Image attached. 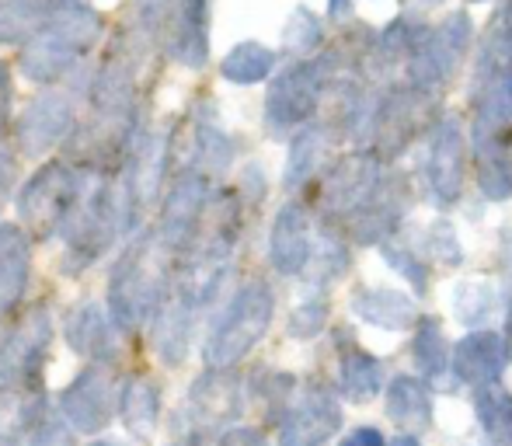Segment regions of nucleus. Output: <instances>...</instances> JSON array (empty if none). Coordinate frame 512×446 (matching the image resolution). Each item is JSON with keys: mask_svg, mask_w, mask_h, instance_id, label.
<instances>
[{"mask_svg": "<svg viewBox=\"0 0 512 446\" xmlns=\"http://www.w3.org/2000/svg\"><path fill=\"white\" fill-rule=\"evenodd\" d=\"M178 258L157 241L154 230H143L112 265L108 276V311L122 332H140L157 318L161 304L175 286Z\"/></svg>", "mask_w": 512, "mask_h": 446, "instance_id": "obj_1", "label": "nucleus"}, {"mask_svg": "<svg viewBox=\"0 0 512 446\" xmlns=\"http://www.w3.org/2000/svg\"><path fill=\"white\" fill-rule=\"evenodd\" d=\"M105 18L88 0L63 4L32 39L21 46V74L35 84H60L98 46Z\"/></svg>", "mask_w": 512, "mask_h": 446, "instance_id": "obj_2", "label": "nucleus"}, {"mask_svg": "<svg viewBox=\"0 0 512 446\" xmlns=\"http://www.w3.org/2000/svg\"><path fill=\"white\" fill-rule=\"evenodd\" d=\"M122 230H126V199H122L119 178L88 171V185H84L81 199H77L74 213L60 234L67 241L63 272L77 276V272L91 269L119 241Z\"/></svg>", "mask_w": 512, "mask_h": 446, "instance_id": "obj_3", "label": "nucleus"}, {"mask_svg": "<svg viewBox=\"0 0 512 446\" xmlns=\"http://www.w3.org/2000/svg\"><path fill=\"white\" fill-rule=\"evenodd\" d=\"M272 318H276V293H272V286L262 283V279H248L227 300L220 318L209 328L203 342L206 370H234L269 335Z\"/></svg>", "mask_w": 512, "mask_h": 446, "instance_id": "obj_4", "label": "nucleus"}, {"mask_svg": "<svg viewBox=\"0 0 512 446\" xmlns=\"http://www.w3.org/2000/svg\"><path fill=\"white\" fill-rule=\"evenodd\" d=\"M241 412H244V380L234 370H206L185 391L171 429L185 443H196V446H203L209 440L216 443L227 429H234Z\"/></svg>", "mask_w": 512, "mask_h": 446, "instance_id": "obj_5", "label": "nucleus"}, {"mask_svg": "<svg viewBox=\"0 0 512 446\" xmlns=\"http://www.w3.org/2000/svg\"><path fill=\"white\" fill-rule=\"evenodd\" d=\"M88 185V168L70 161H49L18 189V223L35 237H60Z\"/></svg>", "mask_w": 512, "mask_h": 446, "instance_id": "obj_6", "label": "nucleus"}, {"mask_svg": "<svg viewBox=\"0 0 512 446\" xmlns=\"http://www.w3.org/2000/svg\"><path fill=\"white\" fill-rule=\"evenodd\" d=\"M335 88L328 60L321 53L314 60H297L286 70H279L265 95V129L272 136H293L314 122L321 98Z\"/></svg>", "mask_w": 512, "mask_h": 446, "instance_id": "obj_7", "label": "nucleus"}, {"mask_svg": "<svg viewBox=\"0 0 512 446\" xmlns=\"http://www.w3.org/2000/svg\"><path fill=\"white\" fill-rule=\"evenodd\" d=\"M474 42V18L467 11L446 14L439 25H429L422 46L415 49L411 63L405 67V84L425 91V95H439L453 74L460 70L464 56L471 53Z\"/></svg>", "mask_w": 512, "mask_h": 446, "instance_id": "obj_8", "label": "nucleus"}, {"mask_svg": "<svg viewBox=\"0 0 512 446\" xmlns=\"http://www.w3.org/2000/svg\"><path fill=\"white\" fill-rule=\"evenodd\" d=\"M384 175V157L377 150H352V154L338 157L317 182V213L331 227L349 223L366 206V199L377 192Z\"/></svg>", "mask_w": 512, "mask_h": 446, "instance_id": "obj_9", "label": "nucleus"}, {"mask_svg": "<svg viewBox=\"0 0 512 446\" xmlns=\"http://www.w3.org/2000/svg\"><path fill=\"white\" fill-rule=\"evenodd\" d=\"M467 175V136L457 115L443 112L439 122L429 129V147L422 161V189L432 206L450 210L464 196Z\"/></svg>", "mask_w": 512, "mask_h": 446, "instance_id": "obj_10", "label": "nucleus"}, {"mask_svg": "<svg viewBox=\"0 0 512 446\" xmlns=\"http://www.w3.org/2000/svg\"><path fill=\"white\" fill-rule=\"evenodd\" d=\"M53 349V314L35 304L25 318L0 338V391L4 387H46L42 366Z\"/></svg>", "mask_w": 512, "mask_h": 446, "instance_id": "obj_11", "label": "nucleus"}, {"mask_svg": "<svg viewBox=\"0 0 512 446\" xmlns=\"http://www.w3.org/2000/svg\"><path fill=\"white\" fill-rule=\"evenodd\" d=\"M213 203V178H206L196 168H182L178 178L171 182V189L164 192L161 217H157V241L171 251L175 258H182L189 251V244L196 241L203 217Z\"/></svg>", "mask_w": 512, "mask_h": 446, "instance_id": "obj_12", "label": "nucleus"}, {"mask_svg": "<svg viewBox=\"0 0 512 446\" xmlns=\"http://www.w3.org/2000/svg\"><path fill=\"white\" fill-rule=\"evenodd\" d=\"M119 391L122 380L115 377V366L88 363L60 394L56 412L70 422L77 436H98L119 412Z\"/></svg>", "mask_w": 512, "mask_h": 446, "instance_id": "obj_13", "label": "nucleus"}, {"mask_svg": "<svg viewBox=\"0 0 512 446\" xmlns=\"http://www.w3.org/2000/svg\"><path fill=\"white\" fill-rule=\"evenodd\" d=\"M432 109H436V95H425V91L411 88V84L384 88L373 150H377L384 161L405 154L408 143H415L418 136H429V129L439 122V115H429Z\"/></svg>", "mask_w": 512, "mask_h": 446, "instance_id": "obj_14", "label": "nucleus"}, {"mask_svg": "<svg viewBox=\"0 0 512 446\" xmlns=\"http://www.w3.org/2000/svg\"><path fill=\"white\" fill-rule=\"evenodd\" d=\"M342 394L324 384H307L297 391L283 419L276 422L279 446H324L342 429Z\"/></svg>", "mask_w": 512, "mask_h": 446, "instance_id": "obj_15", "label": "nucleus"}, {"mask_svg": "<svg viewBox=\"0 0 512 446\" xmlns=\"http://www.w3.org/2000/svg\"><path fill=\"white\" fill-rule=\"evenodd\" d=\"M77 88L70 84H49L46 91L28 102V109L18 119V147L21 154L39 157L60 140H67L77 129ZM88 98V95H84Z\"/></svg>", "mask_w": 512, "mask_h": 446, "instance_id": "obj_16", "label": "nucleus"}, {"mask_svg": "<svg viewBox=\"0 0 512 446\" xmlns=\"http://www.w3.org/2000/svg\"><path fill=\"white\" fill-rule=\"evenodd\" d=\"M63 335H67L70 349L88 363L115 366L122 359V349H126V332L112 318L108 304H98V300H81V304L70 307L67 318H63Z\"/></svg>", "mask_w": 512, "mask_h": 446, "instance_id": "obj_17", "label": "nucleus"}, {"mask_svg": "<svg viewBox=\"0 0 512 446\" xmlns=\"http://www.w3.org/2000/svg\"><path fill=\"white\" fill-rule=\"evenodd\" d=\"M408 206H411V185L401 175L387 171V175L380 178L377 192L366 199L363 210L345 223V230H349V237L359 244V248H370V244L384 248L387 241H394Z\"/></svg>", "mask_w": 512, "mask_h": 446, "instance_id": "obj_18", "label": "nucleus"}, {"mask_svg": "<svg viewBox=\"0 0 512 446\" xmlns=\"http://www.w3.org/2000/svg\"><path fill=\"white\" fill-rule=\"evenodd\" d=\"M314 213L304 199H290L286 206H279L276 220L269 230V262L279 276L286 279H304L310 251H314Z\"/></svg>", "mask_w": 512, "mask_h": 446, "instance_id": "obj_19", "label": "nucleus"}, {"mask_svg": "<svg viewBox=\"0 0 512 446\" xmlns=\"http://www.w3.org/2000/svg\"><path fill=\"white\" fill-rule=\"evenodd\" d=\"M203 318V307L189 297L185 290L171 286L168 300L161 304L157 318L150 321V342H154V352L161 356L164 366H182L185 356L192 349V335H196V325Z\"/></svg>", "mask_w": 512, "mask_h": 446, "instance_id": "obj_20", "label": "nucleus"}, {"mask_svg": "<svg viewBox=\"0 0 512 446\" xmlns=\"http://www.w3.org/2000/svg\"><path fill=\"white\" fill-rule=\"evenodd\" d=\"M506 366H509L506 342L492 328H478V332L464 335L453 345V359H450L453 380L474 387V391L488 384H502Z\"/></svg>", "mask_w": 512, "mask_h": 446, "instance_id": "obj_21", "label": "nucleus"}, {"mask_svg": "<svg viewBox=\"0 0 512 446\" xmlns=\"http://www.w3.org/2000/svg\"><path fill=\"white\" fill-rule=\"evenodd\" d=\"M335 136L338 126H328V122H310V126L290 136V154H286V171H283L286 189L304 192L307 185L321 182V175L331 168Z\"/></svg>", "mask_w": 512, "mask_h": 446, "instance_id": "obj_22", "label": "nucleus"}, {"mask_svg": "<svg viewBox=\"0 0 512 446\" xmlns=\"http://www.w3.org/2000/svg\"><path fill=\"white\" fill-rule=\"evenodd\" d=\"M32 276V234L21 223H0V321L18 311Z\"/></svg>", "mask_w": 512, "mask_h": 446, "instance_id": "obj_23", "label": "nucleus"}, {"mask_svg": "<svg viewBox=\"0 0 512 446\" xmlns=\"http://www.w3.org/2000/svg\"><path fill=\"white\" fill-rule=\"evenodd\" d=\"M168 53L182 67L199 70L209 60V0H175L168 21Z\"/></svg>", "mask_w": 512, "mask_h": 446, "instance_id": "obj_24", "label": "nucleus"}, {"mask_svg": "<svg viewBox=\"0 0 512 446\" xmlns=\"http://www.w3.org/2000/svg\"><path fill=\"white\" fill-rule=\"evenodd\" d=\"M425 32H429V25H425L418 14H398V18L391 21V25H384L377 35H373V49H370V60H366V74L370 77H387L394 74L398 67H408L411 56H415V49L422 46Z\"/></svg>", "mask_w": 512, "mask_h": 446, "instance_id": "obj_25", "label": "nucleus"}, {"mask_svg": "<svg viewBox=\"0 0 512 446\" xmlns=\"http://www.w3.org/2000/svg\"><path fill=\"white\" fill-rule=\"evenodd\" d=\"M338 394L345 401L366 405L384 391V363L370 349L352 338V332H338Z\"/></svg>", "mask_w": 512, "mask_h": 446, "instance_id": "obj_26", "label": "nucleus"}, {"mask_svg": "<svg viewBox=\"0 0 512 446\" xmlns=\"http://www.w3.org/2000/svg\"><path fill=\"white\" fill-rule=\"evenodd\" d=\"M349 307L359 321L380 328V332H405V328L418 325L415 300L394 286H356Z\"/></svg>", "mask_w": 512, "mask_h": 446, "instance_id": "obj_27", "label": "nucleus"}, {"mask_svg": "<svg viewBox=\"0 0 512 446\" xmlns=\"http://www.w3.org/2000/svg\"><path fill=\"white\" fill-rule=\"evenodd\" d=\"M512 70L474 88L471 143H512Z\"/></svg>", "mask_w": 512, "mask_h": 446, "instance_id": "obj_28", "label": "nucleus"}, {"mask_svg": "<svg viewBox=\"0 0 512 446\" xmlns=\"http://www.w3.org/2000/svg\"><path fill=\"white\" fill-rule=\"evenodd\" d=\"M49 415L46 387H4L0 391V446H21Z\"/></svg>", "mask_w": 512, "mask_h": 446, "instance_id": "obj_29", "label": "nucleus"}, {"mask_svg": "<svg viewBox=\"0 0 512 446\" xmlns=\"http://www.w3.org/2000/svg\"><path fill=\"white\" fill-rule=\"evenodd\" d=\"M119 419L136 440H154L161 426V387L147 373H129L119 391Z\"/></svg>", "mask_w": 512, "mask_h": 446, "instance_id": "obj_30", "label": "nucleus"}, {"mask_svg": "<svg viewBox=\"0 0 512 446\" xmlns=\"http://www.w3.org/2000/svg\"><path fill=\"white\" fill-rule=\"evenodd\" d=\"M387 419L401 433H422L432 426V387L418 377H394L387 387Z\"/></svg>", "mask_w": 512, "mask_h": 446, "instance_id": "obj_31", "label": "nucleus"}, {"mask_svg": "<svg viewBox=\"0 0 512 446\" xmlns=\"http://www.w3.org/2000/svg\"><path fill=\"white\" fill-rule=\"evenodd\" d=\"M411 356H415V366L422 370V377L429 387H439L443 380L453 377V370H450L453 345L443 332V321L439 318H418L415 338H411Z\"/></svg>", "mask_w": 512, "mask_h": 446, "instance_id": "obj_32", "label": "nucleus"}, {"mask_svg": "<svg viewBox=\"0 0 512 446\" xmlns=\"http://www.w3.org/2000/svg\"><path fill=\"white\" fill-rule=\"evenodd\" d=\"M349 241H345V234L338 227H331V223H321L317 227V237H314V251H310V262H307V286L310 290H324V286H331L335 279L345 276V269H349Z\"/></svg>", "mask_w": 512, "mask_h": 446, "instance_id": "obj_33", "label": "nucleus"}, {"mask_svg": "<svg viewBox=\"0 0 512 446\" xmlns=\"http://www.w3.org/2000/svg\"><path fill=\"white\" fill-rule=\"evenodd\" d=\"M70 0H0V46L28 42Z\"/></svg>", "mask_w": 512, "mask_h": 446, "instance_id": "obj_34", "label": "nucleus"}, {"mask_svg": "<svg viewBox=\"0 0 512 446\" xmlns=\"http://www.w3.org/2000/svg\"><path fill=\"white\" fill-rule=\"evenodd\" d=\"M474 171L478 192L488 203L512 196V143H474Z\"/></svg>", "mask_w": 512, "mask_h": 446, "instance_id": "obj_35", "label": "nucleus"}, {"mask_svg": "<svg viewBox=\"0 0 512 446\" xmlns=\"http://www.w3.org/2000/svg\"><path fill=\"white\" fill-rule=\"evenodd\" d=\"M234 161V143L230 136L220 129V122L213 115H199L196 119V129H192V164L189 168L203 171L206 178H220L223 171L230 168Z\"/></svg>", "mask_w": 512, "mask_h": 446, "instance_id": "obj_36", "label": "nucleus"}, {"mask_svg": "<svg viewBox=\"0 0 512 446\" xmlns=\"http://www.w3.org/2000/svg\"><path fill=\"white\" fill-rule=\"evenodd\" d=\"M474 415L488 446H512V391L502 384H488L474 391Z\"/></svg>", "mask_w": 512, "mask_h": 446, "instance_id": "obj_37", "label": "nucleus"}, {"mask_svg": "<svg viewBox=\"0 0 512 446\" xmlns=\"http://www.w3.org/2000/svg\"><path fill=\"white\" fill-rule=\"evenodd\" d=\"M450 307L460 325L478 332V328L488 325V318H492L495 307H499V290H495L488 279H464V283L453 286Z\"/></svg>", "mask_w": 512, "mask_h": 446, "instance_id": "obj_38", "label": "nucleus"}, {"mask_svg": "<svg viewBox=\"0 0 512 446\" xmlns=\"http://www.w3.org/2000/svg\"><path fill=\"white\" fill-rule=\"evenodd\" d=\"M272 70H276V53L269 46H262V42H241L220 63V74L230 84H241V88L272 77Z\"/></svg>", "mask_w": 512, "mask_h": 446, "instance_id": "obj_39", "label": "nucleus"}, {"mask_svg": "<svg viewBox=\"0 0 512 446\" xmlns=\"http://www.w3.org/2000/svg\"><path fill=\"white\" fill-rule=\"evenodd\" d=\"M297 391H300L297 377L286 370H276V366H262V370L251 373V394L262 401L269 422L283 419V412L290 408V401L297 398Z\"/></svg>", "mask_w": 512, "mask_h": 446, "instance_id": "obj_40", "label": "nucleus"}, {"mask_svg": "<svg viewBox=\"0 0 512 446\" xmlns=\"http://www.w3.org/2000/svg\"><path fill=\"white\" fill-rule=\"evenodd\" d=\"M324 46V21L310 7H297L283 28V53L297 60H314Z\"/></svg>", "mask_w": 512, "mask_h": 446, "instance_id": "obj_41", "label": "nucleus"}, {"mask_svg": "<svg viewBox=\"0 0 512 446\" xmlns=\"http://www.w3.org/2000/svg\"><path fill=\"white\" fill-rule=\"evenodd\" d=\"M422 258L443 265V269H457L464 262V248H460V237L453 230L450 220H432L429 227L422 230V248H415Z\"/></svg>", "mask_w": 512, "mask_h": 446, "instance_id": "obj_42", "label": "nucleus"}, {"mask_svg": "<svg viewBox=\"0 0 512 446\" xmlns=\"http://www.w3.org/2000/svg\"><path fill=\"white\" fill-rule=\"evenodd\" d=\"M324 325H328V297H324V290H314L307 300L293 307L286 332H290V338H314L321 335Z\"/></svg>", "mask_w": 512, "mask_h": 446, "instance_id": "obj_43", "label": "nucleus"}, {"mask_svg": "<svg viewBox=\"0 0 512 446\" xmlns=\"http://www.w3.org/2000/svg\"><path fill=\"white\" fill-rule=\"evenodd\" d=\"M380 255H384V262L391 265V269L398 272L401 279H408V283L415 286L418 293L429 290V265H425V258L418 255L415 248H408V244L387 241L384 248H380Z\"/></svg>", "mask_w": 512, "mask_h": 446, "instance_id": "obj_44", "label": "nucleus"}, {"mask_svg": "<svg viewBox=\"0 0 512 446\" xmlns=\"http://www.w3.org/2000/svg\"><path fill=\"white\" fill-rule=\"evenodd\" d=\"M25 446H77V433L70 429V422L60 412H49L46 419L35 426V433L28 436Z\"/></svg>", "mask_w": 512, "mask_h": 446, "instance_id": "obj_45", "label": "nucleus"}, {"mask_svg": "<svg viewBox=\"0 0 512 446\" xmlns=\"http://www.w3.org/2000/svg\"><path fill=\"white\" fill-rule=\"evenodd\" d=\"M213 446H269V440H265V433L255 426H234V429H227Z\"/></svg>", "mask_w": 512, "mask_h": 446, "instance_id": "obj_46", "label": "nucleus"}, {"mask_svg": "<svg viewBox=\"0 0 512 446\" xmlns=\"http://www.w3.org/2000/svg\"><path fill=\"white\" fill-rule=\"evenodd\" d=\"M338 446H391L377 426H356L338 440Z\"/></svg>", "mask_w": 512, "mask_h": 446, "instance_id": "obj_47", "label": "nucleus"}, {"mask_svg": "<svg viewBox=\"0 0 512 446\" xmlns=\"http://www.w3.org/2000/svg\"><path fill=\"white\" fill-rule=\"evenodd\" d=\"M14 154L7 147H0V206H4L7 192H11V182H14Z\"/></svg>", "mask_w": 512, "mask_h": 446, "instance_id": "obj_48", "label": "nucleus"}, {"mask_svg": "<svg viewBox=\"0 0 512 446\" xmlns=\"http://www.w3.org/2000/svg\"><path fill=\"white\" fill-rule=\"evenodd\" d=\"M7 115H11V74H7V67L0 63V133H4V126H7Z\"/></svg>", "mask_w": 512, "mask_h": 446, "instance_id": "obj_49", "label": "nucleus"}, {"mask_svg": "<svg viewBox=\"0 0 512 446\" xmlns=\"http://www.w3.org/2000/svg\"><path fill=\"white\" fill-rule=\"evenodd\" d=\"M502 276H506V290L512 297V227L502 230Z\"/></svg>", "mask_w": 512, "mask_h": 446, "instance_id": "obj_50", "label": "nucleus"}, {"mask_svg": "<svg viewBox=\"0 0 512 446\" xmlns=\"http://www.w3.org/2000/svg\"><path fill=\"white\" fill-rule=\"evenodd\" d=\"M352 11H356V7H352V0H331V4H328V18L338 21V25H342V21H349Z\"/></svg>", "mask_w": 512, "mask_h": 446, "instance_id": "obj_51", "label": "nucleus"}, {"mask_svg": "<svg viewBox=\"0 0 512 446\" xmlns=\"http://www.w3.org/2000/svg\"><path fill=\"white\" fill-rule=\"evenodd\" d=\"M502 342H506V356H509V363H512V304H509V311H506V332H502Z\"/></svg>", "mask_w": 512, "mask_h": 446, "instance_id": "obj_52", "label": "nucleus"}, {"mask_svg": "<svg viewBox=\"0 0 512 446\" xmlns=\"http://www.w3.org/2000/svg\"><path fill=\"white\" fill-rule=\"evenodd\" d=\"M391 446H422V440H418V436H411V433H401V436H394Z\"/></svg>", "mask_w": 512, "mask_h": 446, "instance_id": "obj_53", "label": "nucleus"}, {"mask_svg": "<svg viewBox=\"0 0 512 446\" xmlns=\"http://www.w3.org/2000/svg\"><path fill=\"white\" fill-rule=\"evenodd\" d=\"M88 446H129V443H122V440H115V436H105V440H91Z\"/></svg>", "mask_w": 512, "mask_h": 446, "instance_id": "obj_54", "label": "nucleus"}, {"mask_svg": "<svg viewBox=\"0 0 512 446\" xmlns=\"http://www.w3.org/2000/svg\"><path fill=\"white\" fill-rule=\"evenodd\" d=\"M171 446H196V443H185V440H175V443H171Z\"/></svg>", "mask_w": 512, "mask_h": 446, "instance_id": "obj_55", "label": "nucleus"}, {"mask_svg": "<svg viewBox=\"0 0 512 446\" xmlns=\"http://www.w3.org/2000/svg\"><path fill=\"white\" fill-rule=\"evenodd\" d=\"M415 4H439V0H415Z\"/></svg>", "mask_w": 512, "mask_h": 446, "instance_id": "obj_56", "label": "nucleus"}, {"mask_svg": "<svg viewBox=\"0 0 512 446\" xmlns=\"http://www.w3.org/2000/svg\"><path fill=\"white\" fill-rule=\"evenodd\" d=\"M471 4H481V0H471Z\"/></svg>", "mask_w": 512, "mask_h": 446, "instance_id": "obj_57", "label": "nucleus"}]
</instances>
